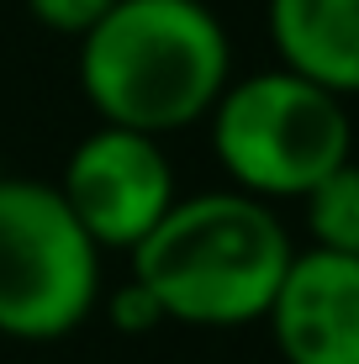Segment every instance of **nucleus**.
I'll return each mask as SVG.
<instances>
[{
    "label": "nucleus",
    "instance_id": "1",
    "mask_svg": "<svg viewBox=\"0 0 359 364\" xmlns=\"http://www.w3.org/2000/svg\"><path fill=\"white\" fill-rule=\"evenodd\" d=\"M232 80V37L206 0H117L80 37L90 111L132 132H185Z\"/></svg>",
    "mask_w": 359,
    "mask_h": 364
},
{
    "label": "nucleus",
    "instance_id": "2",
    "mask_svg": "<svg viewBox=\"0 0 359 364\" xmlns=\"http://www.w3.org/2000/svg\"><path fill=\"white\" fill-rule=\"evenodd\" d=\"M296 243L269 200L249 191H195L132 248V280L180 328L264 322Z\"/></svg>",
    "mask_w": 359,
    "mask_h": 364
},
{
    "label": "nucleus",
    "instance_id": "3",
    "mask_svg": "<svg viewBox=\"0 0 359 364\" xmlns=\"http://www.w3.org/2000/svg\"><path fill=\"white\" fill-rule=\"evenodd\" d=\"M206 127H212V154L227 185L269 206L301 200L333 164L354 154L349 100L280 64L259 74H232Z\"/></svg>",
    "mask_w": 359,
    "mask_h": 364
},
{
    "label": "nucleus",
    "instance_id": "4",
    "mask_svg": "<svg viewBox=\"0 0 359 364\" xmlns=\"http://www.w3.org/2000/svg\"><path fill=\"white\" fill-rule=\"evenodd\" d=\"M106 254L53 180L0 174V338L58 343L95 317Z\"/></svg>",
    "mask_w": 359,
    "mask_h": 364
},
{
    "label": "nucleus",
    "instance_id": "5",
    "mask_svg": "<svg viewBox=\"0 0 359 364\" xmlns=\"http://www.w3.org/2000/svg\"><path fill=\"white\" fill-rule=\"evenodd\" d=\"M53 185L101 254H132L180 200V180L164 154V137L111 127V122H95L69 148L64 174Z\"/></svg>",
    "mask_w": 359,
    "mask_h": 364
},
{
    "label": "nucleus",
    "instance_id": "6",
    "mask_svg": "<svg viewBox=\"0 0 359 364\" xmlns=\"http://www.w3.org/2000/svg\"><path fill=\"white\" fill-rule=\"evenodd\" d=\"M264 328L286 364H359V259L296 248Z\"/></svg>",
    "mask_w": 359,
    "mask_h": 364
},
{
    "label": "nucleus",
    "instance_id": "7",
    "mask_svg": "<svg viewBox=\"0 0 359 364\" xmlns=\"http://www.w3.org/2000/svg\"><path fill=\"white\" fill-rule=\"evenodd\" d=\"M269 43L280 69L359 95V0H269Z\"/></svg>",
    "mask_w": 359,
    "mask_h": 364
},
{
    "label": "nucleus",
    "instance_id": "8",
    "mask_svg": "<svg viewBox=\"0 0 359 364\" xmlns=\"http://www.w3.org/2000/svg\"><path fill=\"white\" fill-rule=\"evenodd\" d=\"M301 211H306V243L312 248L359 259V159L349 154L343 164H333L301 196Z\"/></svg>",
    "mask_w": 359,
    "mask_h": 364
},
{
    "label": "nucleus",
    "instance_id": "9",
    "mask_svg": "<svg viewBox=\"0 0 359 364\" xmlns=\"http://www.w3.org/2000/svg\"><path fill=\"white\" fill-rule=\"evenodd\" d=\"M111 6H117V0H27V16L43 32H58V37H74V43H80Z\"/></svg>",
    "mask_w": 359,
    "mask_h": 364
},
{
    "label": "nucleus",
    "instance_id": "10",
    "mask_svg": "<svg viewBox=\"0 0 359 364\" xmlns=\"http://www.w3.org/2000/svg\"><path fill=\"white\" fill-rule=\"evenodd\" d=\"M101 306L111 311V328H122V333H154V328H164V322H169L164 306H159L138 280H127L117 296H101Z\"/></svg>",
    "mask_w": 359,
    "mask_h": 364
}]
</instances>
